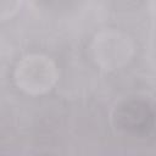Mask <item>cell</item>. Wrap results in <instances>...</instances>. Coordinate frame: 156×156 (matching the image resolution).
Instances as JSON below:
<instances>
[{
	"label": "cell",
	"mask_w": 156,
	"mask_h": 156,
	"mask_svg": "<svg viewBox=\"0 0 156 156\" xmlns=\"http://www.w3.org/2000/svg\"><path fill=\"white\" fill-rule=\"evenodd\" d=\"M13 78L22 91L35 96L54 87L57 80V68L50 57L43 54H29L17 63Z\"/></svg>",
	"instance_id": "obj_1"
},
{
	"label": "cell",
	"mask_w": 156,
	"mask_h": 156,
	"mask_svg": "<svg viewBox=\"0 0 156 156\" xmlns=\"http://www.w3.org/2000/svg\"><path fill=\"white\" fill-rule=\"evenodd\" d=\"M91 49L95 62L104 69L112 71L132 58L134 44L128 34L117 29H105L94 37Z\"/></svg>",
	"instance_id": "obj_2"
},
{
	"label": "cell",
	"mask_w": 156,
	"mask_h": 156,
	"mask_svg": "<svg viewBox=\"0 0 156 156\" xmlns=\"http://www.w3.org/2000/svg\"><path fill=\"white\" fill-rule=\"evenodd\" d=\"M20 5H21V2L17 0H2V1H0V17H1V20L11 17L18 10Z\"/></svg>",
	"instance_id": "obj_3"
}]
</instances>
